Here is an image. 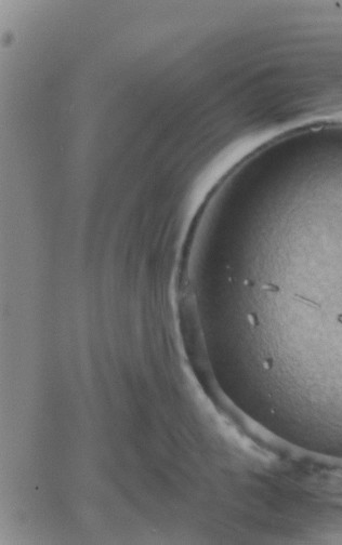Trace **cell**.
I'll list each match as a JSON object with an SVG mask.
<instances>
[{"instance_id":"cell-1","label":"cell","mask_w":342,"mask_h":545,"mask_svg":"<svg viewBox=\"0 0 342 545\" xmlns=\"http://www.w3.org/2000/svg\"><path fill=\"white\" fill-rule=\"evenodd\" d=\"M339 321L342 324V316H340V317H339Z\"/></svg>"}]
</instances>
